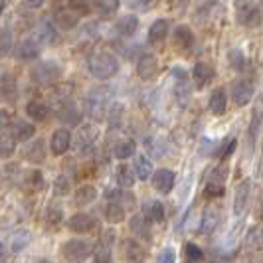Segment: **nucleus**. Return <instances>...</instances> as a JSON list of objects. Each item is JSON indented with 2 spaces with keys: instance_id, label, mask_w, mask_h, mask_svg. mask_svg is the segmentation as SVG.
<instances>
[{
  "instance_id": "5701e85b",
  "label": "nucleus",
  "mask_w": 263,
  "mask_h": 263,
  "mask_svg": "<svg viewBox=\"0 0 263 263\" xmlns=\"http://www.w3.org/2000/svg\"><path fill=\"white\" fill-rule=\"evenodd\" d=\"M105 198H107V202H117L123 208L135 206V196H133L127 188H107Z\"/></svg>"
},
{
  "instance_id": "72a5a7b5",
  "label": "nucleus",
  "mask_w": 263,
  "mask_h": 263,
  "mask_svg": "<svg viewBox=\"0 0 263 263\" xmlns=\"http://www.w3.org/2000/svg\"><path fill=\"white\" fill-rule=\"evenodd\" d=\"M2 99L6 103H16L18 99V83L10 76H2Z\"/></svg>"
},
{
  "instance_id": "412c9836",
  "label": "nucleus",
  "mask_w": 263,
  "mask_h": 263,
  "mask_svg": "<svg viewBox=\"0 0 263 263\" xmlns=\"http://www.w3.org/2000/svg\"><path fill=\"white\" fill-rule=\"evenodd\" d=\"M115 30H117L119 36L131 38L133 34L139 30V18L135 14H125V16H121L117 22H115Z\"/></svg>"
},
{
  "instance_id": "ea45409f",
  "label": "nucleus",
  "mask_w": 263,
  "mask_h": 263,
  "mask_svg": "<svg viewBox=\"0 0 263 263\" xmlns=\"http://www.w3.org/2000/svg\"><path fill=\"white\" fill-rule=\"evenodd\" d=\"M16 151V139L6 131H2V139H0V155L2 158H10Z\"/></svg>"
},
{
  "instance_id": "c9c22d12",
  "label": "nucleus",
  "mask_w": 263,
  "mask_h": 263,
  "mask_svg": "<svg viewBox=\"0 0 263 263\" xmlns=\"http://www.w3.org/2000/svg\"><path fill=\"white\" fill-rule=\"evenodd\" d=\"M135 178H137V174H133V171L127 166V164H119L117 171H115V180H117V184L121 188H131L135 184Z\"/></svg>"
},
{
  "instance_id": "6e6552de",
  "label": "nucleus",
  "mask_w": 263,
  "mask_h": 263,
  "mask_svg": "<svg viewBox=\"0 0 263 263\" xmlns=\"http://www.w3.org/2000/svg\"><path fill=\"white\" fill-rule=\"evenodd\" d=\"M251 200V180L243 178L239 184L236 186V198H234V214L236 216H243Z\"/></svg>"
},
{
  "instance_id": "a18cd8bd",
  "label": "nucleus",
  "mask_w": 263,
  "mask_h": 263,
  "mask_svg": "<svg viewBox=\"0 0 263 263\" xmlns=\"http://www.w3.org/2000/svg\"><path fill=\"white\" fill-rule=\"evenodd\" d=\"M224 192L226 188L222 182H212V180H208V184L204 186V198H208V200L224 196Z\"/></svg>"
},
{
  "instance_id": "13d9d810",
  "label": "nucleus",
  "mask_w": 263,
  "mask_h": 263,
  "mask_svg": "<svg viewBox=\"0 0 263 263\" xmlns=\"http://www.w3.org/2000/svg\"><path fill=\"white\" fill-rule=\"evenodd\" d=\"M26 6H30V8H40L42 4H44V0H22Z\"/></svg>"
},
{
  "instance_id": "c03bdc74",
  "label": "nucleus",
  "mask_w": 263,
  "mask_h": 263,
  "mask_svg": "<svg viewBox=\"0 0 263 263\" xmlns=\"http://www.w3.org/2000/svg\"><path fill=\"white\" fill-rule=\"evenodd\" d=\"M174 93H176V99L180 101V105H186L188 103V99H190V85H188V81L186 79H180L178 83H176V87H174Z\"/></svg>"
},
{
  "instance_id": "58836bf2",
  "label": "nucleus",
  "mask_w": 263,
  "mask_h": 263,
  "mask_svg": "<svg viewBox=\"0 0 263 263\" xmlns=\"http://www.w3.org/2000/svg\"><path fill=\"white\" fill-rule=\"evenodd\" d=\"M36 38L42 42V44H53L55 38H58V32L53 30V26L50 22H42L38 28H36Z\"/></svg>"
},
{
  "instance_id": "7ed1b4c3",
  "label": "nucleus",
  "mask_w": 263,
  "mask_h": 263,
  "mask_svg": "<svg viewBox=\"0 0 263 263\" xmlns=\"http://www.w3.org/2000/svg\"><path fill=\"white\" fill-rule=\"evenodd\" d=\"M109 97L111 91L105 87H95L89 91L87 99H85V109L95 121H103L105 115H109Z\"/></svg>"
},
{
  "instance_id": "09e8293b",
  "label": "nucleus",
  "mask_w": 263,
  "mask_h": 263,
  "mask_svg": "<svg viewBox=\"0 0 263 263\" xmlns=\"http://www.w3.org/2000/svg\"><path fill=\"white\" fill-rule=\"evenodd\" d=\"M69 178H67L66 174H60L55 180H53V192H55V196H67L69 194Z\"/></svg>"
},
{
  "instance_id": "aec40b11",
  "label": "nucleus",
  "mask_w": 263,
  "mask_h": 263,
  "mask_svg": "<svg viewBox=\"0 0 263 263\" xmlns=\"http://www.w3.org/2000/svg\"><path fill=\"white\" fill-rule=\"evenodd\" d=\"M168 30H171V26H168L166 20H162V18L155 20V22L151 24V28H148V34H146L148 44H153V46L162 44V42L166 40V36H168Z\"/></svg>"
},
{
  "instance_id": "a878e982",
  "label": "nucleus",
  "mask_w": 263,
  "mask_h": 263,
  "mask_svg": "<svg viewBox=\"0 0 263 263\" xmlns=\"http://www.w3.org/2000/svg\"><path fill=\"white\" fill-rule=\"evenodd\" d=\"M53 22L60 30H71L79 24V14H76L73 10H58L53 14Z\"/></svg>"
},
{
  "instance_id": "6ab92c4d",
  "label": "nucleus",
  "mask_w": 263,
  "mask_h": 263,
  "mask_svg": "<svg viewBox=\"0 0 263 263\" xmlns=\"http://www.w3.org/2000/svg\"><path fill=\"white\" fill-rule=\"evenodd\" d=\"M172 44L176 48H180V50H190L194 46V34H192V30L188 26H184V24L176 26L172 30Z\"/></svg>"
},
{
  "instance_id": "f8f14e48",
  "label": "nucleus",
  "mask_w": 263,
  "mask_h": 263,
  "mask_svg": "<svg viewBox=\"0 0 263 263\" xmlns=\"http://www.w3.org/2000/svg\"><path fill=\"white\" fill-rule=\"evenodd\" d=\"M174 182H176V172L171 168H158L153 174V186L160 194H168L174 188Z\"/></svg>"
},
{
  "instance_id": "9b49d317",
  "label": "nucleus",
  "mask_w": 263,
  "mask_h": 263,
  "mask_svg": "<svg viewBox=\"0 0 263 263\" xmlns=\"http://www.w3.org/2000/svg\"><path fill=\"white\" fill-rule=\"evenodd\" d=\"M95 220H93L89 214H85V212H78V214H73L69 220H67V228H69V232H73V234H89L95 230Z\"/></svg>"
},
{
  "instance_id": "f03ea898",
  "label": "nucleus",
  "mask_w": 263,
  "mask_h": 263,
  "mask_svg": "<svg viewBox=\"0 0 263 263\" xmlns=\"http://www.w3.org/2000/svg\"><path fill=\"white\" fill-rule=\"evenodd\" d=\"M234 12H236L237 24L246 28H259L263 22V14L257 4L251 0H236L234 2Z\"/></svg>"
},
{
  "instance_id": "f3484780",
  "label": "nucleus",
  "mask_w": 263,
  "mask_h": 263,
  "mask_svg": "<svg viewBox=\"0 0 263 263\" xmlns=\"http://www.w3.org/2000/svg\"><path fill=\"white\" fill-rule=\"evenodd\" d=\"M192 78H194V83H196V87L200 89H204L206 85H210V81L216 78V71H214V67L210 64H206V62H198L194 69H192Z\"/></svg>"
},
{
  "instance_id": "0eeeda50",
  "label": "nucleus",
  "mask_w": 263,
  "mask_h": 263,
  "mask_svg": "<svg viewBox=\"0 0 263 263\" xmlns=\"http://www.w3.org/2000/svg\"><path fill=\"white\" fill-rule=\"evenodd\" d=\"M95 139H97V131L93 129L91 125L81 127L76 135V153L78 155H91L95 151Z\"/></svg>"
},
{
  "instance_id": "a211bd4d",
  "label": "nucleus",
  "mask_w": 263,
  "mask_h": 263,
  "mask_svg": "<svg viewBox=\"0 0 263 263\" xmlns=\"http://www.w3.org/2000/svg\"><path fill=\"white\" fill-rule=\"evenodd\" d=\"M141 214L151 224H162L164 222V204L160 200H146Z\"/></svg>"
},
{
  "instance_id": "a19ab883",
  "label": "nucleus",
  "mask_w": 263,
  "mask_h": 263,
  "mask_svg": "<svg viewBox=\"0 0 263 263\" xmlns=\"http://www.w3.org/2000/svg\"><path fill=\"white\" fill-rule=\"evenodd\" d=\"M26 186L30 190H34V192H40V190H44L46 188V180H44V174L40 171H32L26 174Z\"/></svg>"
},
{
  "instance_id": "9d476101",
  "label": "nucleus",
  "mask_w": 263,
  "mask_h": 263,
  "mask_svg": "<svg viewBox=\"0 0 263 263\" xmlns=\"http://www.w3.org/2000/svg\"><path fill=\"white\" fill-rule=\"evenodd\" d=\"M220 218H222V212L216 204L206 206V210L202 214V222H200V234L202 236H210L216 232V228L220 224Z\"/></svg>"
},
{
  "instance_id": "37998d69",
  "label": "nucleus",
  "mask_w": 263,
  "mask_h": 263,
  "mask_svg": "<svg viewBox=\"0 0 263 263\" xmlns=\"http://www.w3.org/2000/svg\"><path fill=\"white\" fill-rule=\"evenodd\" d=\"M228 62H230V67L232 69H236V71H241L243 67H246V55L241 50H230L228 52Z\"/></svg>"
},
{
  "instance_id": "39448f33",
  "label": "nucleus",
  "mask_w": 263,
  "mask_h": 263,
  "mask_svg": "<svg viewBox=\"0 0 263 263\" xmlns=\"http://www.w3.org/2000/svg\"><path fill=\"white\" fill-rule=\"evenodd\" d=\"M121 257L125 263H145L148 259V251L141 241L127 237L121 241Z\"/></svg>"
},
{
  "instance_id": "b1692460",
  "label": "nucleus",
  "mask_w": 263,
  "mask_h": 263,
  "mask_svg": "<svg viewBox=\"0 0 263 263\" xmlns=\"http://www.w3.org/2000/svg\"><path fill=\"white\" fill-rule=\"evenodd\" d=\"M16 55L20 58V60H24V62H32V60H36L40 55V46L36 40H22L18 46H16Z\"/></svg>"
},
{
  "instance_id": "1a4fd4ad",
  "label": "nucleus",
  "mask_w": 263,
  "mask_h": 263,
  "mask_svg": "<svg viewBox=\"0 0 263 263\" xmlns=\"http://www.w3.org/2000/svg\"><path fill=\"white\" fill-rule=\"evenodd\" d=\"M253 93L255 87L253 83L246 81V79H239L232 85V99H234V105L236 107H246L253 99Z\"/></svg>"
},
{
  "instance_id": "864d4df0",
  "label": "nucleus",
  "mask_w": 263,
  "mask_h": 263,
  "mask_svg": "<svg viewBox=\"0 0 263 263\" xmlns=\"http://www.w3.org/2000/svg\"><path fill=\"white\" fill-rule=\"evenodd\" d=\"M12 46H14L12 32H10V30H4V32H2V53L6 55V53L12 50Z\"/></svg>"
},
{
  "instance_id": "f704fd0d",
  "label": "nucleus",
  "mask_w": 263,
  "mask_h": 263,
  "mask_svg": "<svg viewBox=\"0 0 263 263\" xmlns=\"http://www.w3.org/2000/svg\"><path fill=\"white\" fill-rule=\"evenodd\" d=\"M119 4H121V0H95L93 8L101 18H111L119 10Z\"/></svg>"
},
{
  "instance_id": "052dcab7",
  "label": "nucleus",
  "mask_w": 263,
  "mask_h": 263,
  "mask_svg": "<svg viewBox=\"0 0 263 263\" xmlns=\"http://www.w3.org/2000/svg\"><path fill=\"white\" fill-rule=\"evenodd\" d=\"M53 2H55V4H58V2H60V0H53Z\"/></svg>"
},
{
  "instance_id": "f257e3e1",
  "label": "nucleus",
  "mask_w": 263,
  "mask_h": 263,
  "mask_svg": "<svg viewBox=\"0 0 263 263\" xmlns=\"http://www.w3.org/2000/svg\"><path fill=\"white\" fill-rule=\"evenodd\" d=\"M87 69L95 79H111L119 73V60L109 52H95L87 60Z\"/></svg>"
},
{
  "instance_id": "c85d7f7f",
  "label": "nucleus",
  "mask_w": 263,
  "mask_h": 263,
  "mask_svg": "<svg viewBox=\"0 0 263 263\" xmlns=\"http://www.w3.org/2000/svg\"><path fill=\"white\" fill-rule=\"evenodd\" d=\"M261 121H263V99L255 105L253 115H251V121H250V131H248V137H250L251 148H253V143H255V139H257V131H259V127H261Z\"/></svg>"
},
{
  "instance_id": "4d7b16f0",
  "label": "nucleus",
  "mask_w": 263,
  "mask_h": 263,
  "mask_svg": "<svg viewBox=\"0 0 263 263\" xmlns=\"http://www.w3.org/2000/svg\"><path fill=\"white\" fill-rule=\"evenodd\" d=\"M176 261V253L172 248H166V250L162 251V255H160V263H174Z\"/></svg>"
},
{
  "instance_id": "4be33fe9",
  "label": "nucleus",
  "mask_w": 263,
  "mask_h": 263,
  "mask_svg": "<svg viewBox=\"0 0 263 263\" xmlns=\"http://www.w3.org/2000/svg\"><path fill=\"white\" fill-rule=\"evenodd\" d=\"M10 135H12L16 141H20V143H26L30 141L34 135H36V127L32 125V123H28V121H12V127H10Z\"/></svg>"
},
{
  "instance_id": "7c9ffc66",
  "label": "nucleus",
  "mask_w": 263,
  "mask_h": 263,
  "mask_svg": "<svg viewBox=\"0 0 263 263\" xmlns=\"http://www.w3.org/2000/svg\"><path fill=\"white\" fill-rule=\"evenodd\" d=\"M62 222H64V208L58 204H50L46 214H44V224L55 230L58 226H62Z\"/></svg>"
},
{
  "instance_id": "cd10ccee",
  "label": "nucleus",
  "mask_w": 263,
  "mask_h": 263,
  "mask_svg": "<svg viewBox=\"0 0 263 263\" xmlns=\"http://www.w3.org/2000/svg\"><path fill=\"white\" fill-rule=\"evenodd\" d=\"M58 117L62 119L64 123H67V125H78L79 121H81V117H83V113H81L73 103L66 101V103H62V105H60Z\"/></svg>"
},
{
  "instance_id": "c756f323",
  "label": "nucleus",
  "mask_w": 263,
  "mask_h": 263,
  "mask_svg": "<svg viewBox=\"0 0 263 263\" xmlns=\"http://www.w3.org/2000/svg\"><path fill=\"white\" fill-rule=\"evenodd\" d=\"M103 216L109 224H121L125 222V208L117 202H107L103 208Z\"/></svg>"
},
{
  "instance_id": "dca6fc26",
  "label": "nucleus",
  "mask_w": 263,
  "mask_h": 263,
  "mask_svg": "<svg viewBox=\"0 0 263 263\" xmlns=\"http://www.w3.org/2000/svg\"><path fill=\"white\" fill-rule=\"evenodd\" d=\"M24 158L32 164H44L48 158V151H46V143L42 139L32 141L30 145L24 148Z\"/></svg>"
},
{
  "instance_id": "5fc2aeb1",
  "label": "nucleus",
  "mask_w": 263,
  "mask_h": 263,
  "mask_svg": "<svg viewBox=\"0 0 263 263\" xmlns=\"http://www.w3.org/2000/svg\"><path fill=\"white\" fill-rule=\"evenodd\" d=\"M236 146H237L236 139H228L226 146L222 148V151H220V157H222V158H230V157H232V153L236 151Z\"/></svg>"
},
{
  "instance_id": "bf43d9fd",
  "label": "nucleus",
  "mask_w": 263,
  "mask_h": 263,
  "mask_svg": "<svg viewBox=\"0 0 263 263\" xmlns=\"http://www.w3.org/2000/svg\"><path fill=\"white\" fill-rule=\"evenodd\" d=\"M36 263H52V261H48V259H38Z\"/></svg>"
},
{
  "instance_id": "8fccbe9b",
  "label": "nucleus",
  "mask_w": 263,
  "mask_h": 263,
  "mask_svg": "<svg viewBox=\"0 0 263 263\" xmlns=\"http://www.w3.org/2000/svg\"><path fill=\"white\" fill-rule=\"evenodd\" d=\"M184 255L190 263H200L204 259V251L198 248L196 243H186L184 246Z\"/></svg>"
},
{
  "instance_id": "20e7f679",
  "label": "nucleus",
  "mask_w": 263,
  "mask_h": 263,
  "mask_svg": "<svg viewBox=\"0 0 263 263\" xmlns=\"http://www.w3.org/2000/svg\"><path fill=\"white\" fill-rule=\"evenodd\" d=\"M30 78L36 81L38 85H53L55 81L62 79V67L58 66L52 60L46 62H38L36 66L30 69Z\"/></svg>"
},
{
  "instance_id": "bb28decb",
  "label": "nucleus",
  "mask_w": 263,
  "mask_h": 263,
  "mask_svg": "<svg viewBox=\"0 0 263 263\" xmlns=\"http://www.w3.org/2000/svg\"><path fill=\"white\" fill-rule=\"evenodd\" d=\"M133 171L137 174L139 180H148L155 171H153V162L145 157V155H135V160H133Z\"/></svg>"
},
{
  "instance_id": "79ce46f5",
  "label": "nucleus",
  "mask_w": 263,
  "mask_h": 263,
  "mask_svg": "<svg viewBox=\"0 0 263 263\" xmlns=\"http://www.w3.org/2000/svg\"><path fill=\"white\" fill-rule=\"evenodd\" d=\"M93 263H113V255H111V246L107 243H99L93 250Z\"/></svg>"
},
{
  "instance_id": "4c0bfd02",
  "label": "nucleus",
  "mask_w": 263,
  "mask_h": 263,
  "mask_svg": "<svg viewBox=\"0 0 263 263\" xmlns=\"http://www.w3.org/2000/svg\"><path fill=\"white\" fill-rule=\"evenodd\" d=\"M115 157L119 158V160H127V158H131L137 155V145H135V141H131V139H125V141H121L117 146H115Z\"/></svg>"
},
{
  "instance_id": "393cba45",
  "label": "nucleus",
  "mask_w": 263,
  "mask_h": 263,
  "mask_svg": "<svg viewBox=\"0 0 263 263\" xmlns=\"http://www.w3.org/2000/svg\"><path fill=\"white\" fill-rule=\"evenodd\" d=\"M208 109L214 115H224L226 113V109H228V95H226L224 87H218V89L212 91L210 101H208Z\"/></svg>"
},
{
  "instance_id": "423d86ee",
  "label": "nucleus",
  "mask_w": 263,
  "mask_h": 263,
  "mask_svg": "<svg viewBox=\"0 0 263 263\" xmlns=\"http://www.w3.org/2000/svg\"><path fill=\"white\" fill-rule=\"evenodd\" d=\"M62 253L69 263H81L83 259L89 257L91 253V246L83 239H69L62 246Z\"/></svg>"
},
{
  "instance_id": "2f4dec72",
  "label": "nucleus",
  "mask_w": 263,
  "mask_h": 263,
  "mask_svg": "<svg viewBox=\"0 0 263 263\" xmlns=\"http://www.w3.org/2000/svg\"><path fill=\"white\" fill-rule=\"evenodd\" d=\"M95 198H97L95 186L83 184V186H78V190H76V194H73V202H76L78 206H87V204H91Z\"/></svg>"
},
{
  "instance_id": "e433bc0d",
  "label": "nucleus",
  "mask_w": 263,
  "mask_h": 263,
  "mask_svg": "<svg viewBox=\"0 0 263 263\" xmlns=\"http://www.w3.org/2000/svg\"><path fill=\"white\" fill-rule=\"evenodd\" d=\"M246 243L251 251H261L263 250V226H253L248 237H246Z\"/></svg>"
},
{
  "instance_id": "473e14b6",
  "label": "nucleus",
  "mask_w": 263,
  "mask_h": 263,
  "mask_svg": "<svg viewBox=\"0 0 263 263\" xmlns=\"http://www.w3.org/2000/svg\"><path fill=\"white\" fill-rule=\"evenodd\" d=\"M26 115L32 121H46L50 117V107L42 101H30L26 105Z\"/></svg>"
},
{
  "instance_id": "ddd939ff",
  "label": "nucleus",
  "mask_w": 263,
  "mask_h": 263,
  "mask_svg": "<svg viewBox=\"0 0 263 263\" xmlns=\"http://www.w3.org/2000/svg\"><path fill=\"white\" fill-rule=\"evenodd\" d=\"M71 133L67 131V129H55L52 135V139H50V148H52V153L55 157H62L64 153L69 151V146H71Z\"/></svg>"
},
{
  "instance_id": "4468645a",
  "label": "nucleus",
  "mask_w": 263,
  "mask_h": 263,
  "mask_svg": "<svg viewBox=\"0 0 263 263\" xmlns=\"http://www.w3.org/2000/svg\"><path fill=\"white\" fill-rule=\"evenodd\" d=\"M137 73H139V78L145 79V81L153 79L158 73V60L153 53L141 55L139 62H137Z\"/></svg>"
},
{
  "instance_id": "de8ad7c7",
  "label": "nucleus",
  "mask_w": 263,
  "mask_h": 263,
  "mask_svg": "<svg viewBox=\"0 0 263 263\" xmlns=\"http://www.w3.org/2000/svg\"><path fill=\"white\" fill-rule=\"evenodd\" d=\"M123 115H125V107L121 105V103H115V105L109 109V115H107L109 125L111 127H119L123 123Z\"/></svg>"
},
{
  "instance_id": "6e6d98bb",
  "label": "nucleus",
  "mask_w": 263,
  "mask_h": 263,
  "mask_svg": "<svg viewBox=\"0 0 263 263\" xmlns=\"http://www.w3.org/2000/svg\"><path fill=\"white\" fill-rule=\"evenodd\" d=\"M28 239L30 237L26 236V234H20V236H16V241H12V251H20L24 246L28 243Z\"/></svg>"
},
{
  "instance_id": "2eb2a0df",
  "label": "nucleus",
  "mask_w": 263,
  "mask_h": 263,
  "mask_svg": "<svg viewBox=\"0 0 263 263\" xmlns=\"http://www.w3.org/2000/svg\"><path fill=\"white\" fill-rule=\"evenodd\" d=\"M129 228H131V234L137 236L143 241H151L153 239V232H151V222L146 220L143 214H135L131 220H129Z\"/></svg>"
},
{
  "instance_id": "49530a36",
  "label": "nucleus",
  "mask_w": 263,
  "mask_h": 263,
  "mask_svg": "<svg viewBox=\"0 0 263 263\" xmlns=\"http://www.w3.org/2000/svg\"><path fill=\"white\" fill-rule=\"evenodd\" d=\"M67 6H69V10H73L79 16L91 12V0H67Z\"/></svg>"
},
{
  "instance_id": "603ef678",
  "label": "nucleus",
  "mask_w": 263,
  "mask_h": 263,
  "mask_svg": "<svg viewBox=\"0 0 263 263\" xmlns=\"http://www.w3.org/2000/svg\"><path fill=\"white\" fill-rule=\"evenodd\" d=\"M226 176H228V166L222 164V166H218V168H214V171H212L208 180H212V182H222V184H224Z\"/></svg>"
},
{
  "instance_id": "3c124183",
  "label": "nucleus",
  "mask_w": 263,
  "mask_h": 263,
  "mask_svg": "<svg viewBox=\"0 0 263 263\" xmlns=\"http://www.w3.org/2000/svg\"><path fill=\"white\" fill-rule=\"evenodd\" d=\"M127 2H129V6H131L133 10H137V12H148V10H153L157 6L160 0H127Z\"/></svg>"
}]
</instances>
